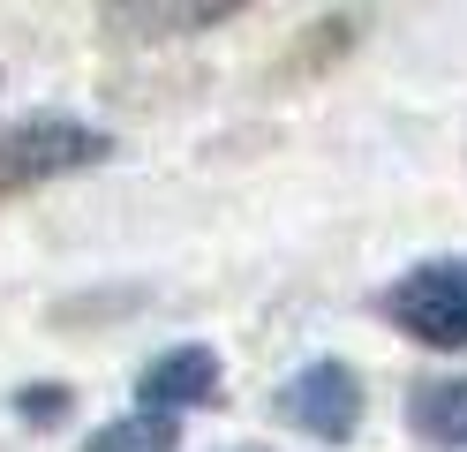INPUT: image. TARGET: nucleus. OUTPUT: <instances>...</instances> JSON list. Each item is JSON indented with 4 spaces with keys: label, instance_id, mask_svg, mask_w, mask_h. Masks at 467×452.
<instances>
[{
    "label": "nucleus",
    "instance_id": "1a4fd4ad",
    "mask_svg": "<svg viewBox=\"0 0 467 452\" xmlns=\"http://www.w3.org/2000/svg\"><path fill=\"white\" fill-rule=\"evenodd\" d=\"M226 452H265V445H226Z\"/></svg>",
    "mask_w": 467,
    "mask_h": 452
},
{
    "label": "nucleus",
    "instance_id": "423d86ee",
    "mask_svg": "<svg viewBox=\"0 0 467 452\" xmlns=\"http://www.w3.org/2000/svg\"><path fill=\"white\" fill-rule=\"evenodd\" d=\"M242 0H113V16H121L136 38H182V30H203L234 16Z\"/></svg>",
    "mask_w": 467,
    "mask_h": 452
},
{
    "label": "nucleus",
    "instance_id": "39448f33",
    "mask_svg": "<svg viewBox=\"0 0 467 452\" xmlns=\"http://www.w3.org/2000/svg\"><path fill=\"white\" fill-rule=\"evenodd\" d=\"M407 430L445 452H467V377H422L407 392Z\"/></svg>",
    "mask_w": 467,
    "mask_h": 452
},
{
    "label": "nucleus",
    "instance_id": "20e7f679",
    "mask_svg": "<svg viewBox=\"0 0 467 452\" xmlns=\"http://www.w3.org/2000/svg\"><path fill=\"white\" fill-rule=\"evenodd\" d=\"M226 400V370L203 340L182 347H159L151 362L136 370V407H159V415H189V407H219Z\"/></svg>",
    "mask_w": 467,
    "mask_h": 452
},
{
    "label": "nucleus",
    "instance_id": "f257e3e1",
    "mask_svg": "<svg viewBox=\"0 0 467 452\" xmlns=\"http://www.w3.org/2000/svg\"><path fill=\"white\" fill-rule=\"evenodd\" d=\"M377 317H385L392 331H407V340H422V347L460 354L467 347V257L407 264L400 279L377 294Z\"/></svg>",
    "mask_w": 467,
    "mask_h": 452
},
{
    "label": "nucleus",
    "instance_id": "0eeeda50",
    "mask_svg": "<svg viewBox=\"0 0 467 452\" xmlns=\"http://www.w3.org/2000/svg\"><path fill=\"white\" fill-rule=\"evenodd\" d=\"M83 452H182V415H159V407H129L99 422L91 437H83Z\"/></svg>",
    "mask_w": 467,
    "mask_h": 452
},
{
    "label": "nucleus",
    "instance_id": "6e6552de",
    "mask_svg": "<svg viewBox=\"0 0 467 452\" xmlns=\"http://www.w3.org/2000/svg\"><path fill=\"white\" fill-rule=\"evenodd\" d=\"M68 407H76V392H68V384H23V392H16V415H23V422H38V430L68 422Z\"/></svg>",
    "mask_w": 467,
    "mask_h": 452
},
{
    "label": "nucleus",
    "instance_id": "f03ea898",
    "mask_svg": "<svg viewBox=\"0 0 467 452\" xmlns=\"http://www.w3.org/2000/svg\"><path fill=\"white\" fill-rule=\"evenodd\" d=\"M99 159H113V136L76 113H23L0 129V189H46Z\"/></svg>",
    "mask_w": 467,
    "mask_h": 452
},
{
    "label": "nucleus",
    "instance_id": "7ed1b4c3",
    "mask_svg": "<svg viewBox=\"0 0 467 452\" xmlns=\"http://www.w3.org/2000/svg\"><path fill=\"white\" fill-rule=\"evenodd\" d=\"M279 422H295L317 445H347L362 430V377L339 354H317L309 370H295L279 384Z\"/></svg>",
    "mask_w": 467,
    "mask_h": 452
}]
</instances>
